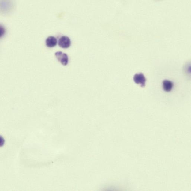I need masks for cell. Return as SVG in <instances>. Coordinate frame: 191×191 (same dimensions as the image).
Returning <instances> with one entry per match:
<instances>
[{"label":"cell","mask_w":191,"mask_h":191,"mask_svg":"<svg viewBox=\"0 0 191 191\" xmlns=\"http://www.w3.org/2000/svg\"><path fill=\"white\" fill-rule=\"evenodd\" d=\"M173 83L171 81L165 80L163 81V89L167 92L171 91L173 87Z\"/></svg>","instance_id":"5b68a950"},{"label":"cell","mask_w":191,"mask_h":191,"mask_svg":"<svg viewBox=\"0 0 191 191\" xmlns=\"http://www.w3.org/2000/svg\"><path fill=\"white\" fill-rule=\"evenodd\" d=\"M57 43V39L54 36H49L46 39V45L48 47H53L56 46Z\"/></svg>","instance_id":"277c9868"},{"label":"cell","mask_w":191,"mask_h":191,"mask_svg":"<svg viewBox=\"0 0 191 191\" xmlns=\"http://www.w3.org/2000/svg\"><path fill=\"white\" fill-rule=\"evenodd\" d=\"M59 46L63 48H67L71 46V40L67 36H62L59 39L58 42Z\"/></svg>","instance_id":"7a4b0ae2"},{"label":"cell","mask_w":191,"mask_h":191,"mask_svg":"<svg viewBox=\"0 0 191 191\" xmlns=\"http://www.w3.org/2000/svg\"><path fill=\"white\" fill-rule=\"evenodd\" d=\"M133 81L137 84L140 85L142 87L145 86L146 79L143 74L139 73L135 74L133 77Z\"/></svg>","instance_id":"3957f363"},{"label":"cell","mask_w":191,"mask_h":191,"mask_svg":"<svg viewBox=\"0 0 191 191\" xmlns=\"http://www.w3.org/2000/svg\"><path fill=\"white\" fill-rule=\"evenodd\" d=\"M55 56L62 65L66 66L68 63L69 58L66 54L61 51L57 52L55 53Z\"/></svg>","instance_id":"6da1fadb"},{"label":"cell","mask_w":191,"mask_h":191,"mask_svg":"<svg viewBox=\"0 0 191 191\" xmlns=\"http://www.w3.org/2000/svg\"><path fill=\"white\" fill-rule=\"evenodd\" d=\"M5 30L4 28L1 26V36H2L5 33Z\"/></svg>","instance_id":"8992f818"}]
</instances>
